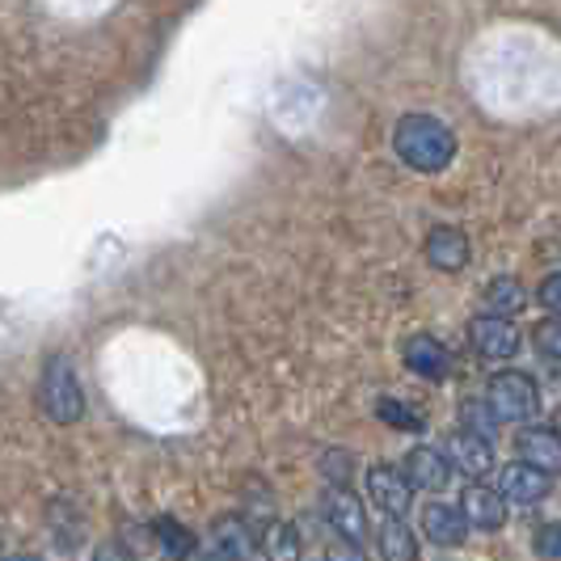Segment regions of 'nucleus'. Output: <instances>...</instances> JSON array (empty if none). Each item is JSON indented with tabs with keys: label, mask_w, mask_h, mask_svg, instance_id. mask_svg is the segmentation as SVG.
<instances>
[{
	"label": "nucleus",
	"mask_w": 561,
	"mask_h": 561,
	"mask_svg": "<svg viewBox=\"0 0 561 561\" xmlns=\"http://www.w3.org/2000/svg\"><path fill=\"white\" fill-rule=\"evenodd\" d=\"M397 157L419 173H439L456 157V136L448 123H439L435 114H405L393 127Z\"/></svg>",
	"instance_id": "f257e3e1"
},
{
	"label": "nucleus",
	"mask_w": 561,
	"mask_h": 561,
	"mask_svg": "<svg viewBox=\"0 0 561 561\" xmlns=\"http://www.w3.org/2000/svg\"><path fill=\"white\" fill-rule=\"evenodd\" d=\"M38 405L43 414L59 426L77 422L84 414V393H81V380H77V367L68 355H51L47 367H43V380H38Z\"/></svg>",
	"instance_id": "f03ea898"
},
{
	"label": "nucleus",
	"mask_w": 561,
	"mask_h": 561,
	"mask_svg": "<svg viewBox=\"0 0 561 561\" xmlns=\"http://www.w3.org/2000/svg\"><path fill=\"white\" fill-rule=\"evenodd\" d=\"M485 405H490V414L503 422H528L540 410V393H536L533 376H524V371H499L494 380H490V393H485Z\"/></svg>",
	"instance_id": "7ed1b4c3"
},
{
	"label": "nucleus",
	"mask_w": 561,
	"mask_h": 561,
	"mask_svg": "<svg viewBox=\"0 0 561 561\" xmlns=\"http://www.w3.org/2000/svg\"><path fill=\"white\" fill-rule=\"evenodd\" d=\"M367 494H371V503L380 506L385 519H401L405 524L410 503H414V490L405 485L401 469H393V465H371L367 469Z\"/></svg>",
	"instance_id": "20e7f679"
},
{
	"label": "nucleus",
	"mask_w": 561,
	"mask_h": 561,
	"mask_svg": "<svg viewBox=\"0 0 561 561\" xmlns=\"http://www.w3.org/2000/svg\"><path fill=\"white\" fill-rule=\"evenodd\" d=\"M515 451H519V465H528L545 478H561V439L549 426H524L515 435Z\"/></svg>",
	"instance_id": "39448f33"
},
{
	"label": "nucleus",
	"mask_w": 561,
	"mask_h": 561,
	"mask_svg": "<svg viewBox=\"0 0 561 561\" xmlns=\"http://www.w3.org/2000/svg\"><path fill=\"white\" fill-rule=\"evenodd\" d=\"M456 511L465 515L469 528H481V533H499L506 524V503L499 499V490H490V485H481V481H469V485H465Z\"/></svg>",
	"instance_id": "423d86ee"
},
{
	"label": "nucleus",
	"mask_w": 561,
	"mask_h": 561,
	"mask_svg": "<svg viewBox=\"0 0 561 561\" xmlns=\"http://www.w3.org/2000/svg\"><path fill=\"white\" fill-rule=\"evenodd\" d=\"M401 478L410 490H426V494H439L444 485L451 481V469L448 460H444V451L435 448H410L405 451V460H401Z\"/></svg>",
	"instance_id": "0eeeda50"
},
{
	"label": "nucleus",
	"mask_w": 561,
	"mask_h": 561,
	"mask_svg": "<svg viewBox=\"0 0 561 561\" xmlns=\"http://www.w3.org/2000/svg\"><path fill=\"white\" fill-rule=\"evenodd\" d=\"M444 460H448V469L465 473V478H485L494 469V444H485L469 431H456L444 444Z\"/></svg>",
	"instance_id": "6e6552de"
},
{
	"label": "nucleus",
	"mask_w": 561,
	"mask_h": 561,
	"mask_svg": "<svg viewBox=\"0 0 561 561\" xmlns=\"http://www.w3.org/2000/svg\"><path fill=\"white\" fill-rule=\"evenodd\" d=\"M422 253H426V262H431L435 271H444V275H460V271L469 266V237H465L460 228L439 225V228H431V232H426Z\"/></svg>",
	"instance_id": "1a4fd4ad"
},
{
	"label": "nucleus",
	"mask_w": 561,
	"mask_h": 561,
	"mask_svg": "<svg viewBox=\"0 0 561 561\" xmlns=\"http://www.w3.org/2000/svg\"><path fill=\"white\" fill-rule=\"evenodd\" d=\"M469 342L481 359H511L519 351V330L499 317H473L469 321Z\"/></svg>",
	"instance_id": "9d476101"
},
{
	"label": "nucleus",
	"mask_w": 561,
	"mask_h": 561,
	"mask_svg": "<svg viewBox=\"0 0 561 561\" xmlns=\"http://www.w3.org/2000/svg\"><path fill=\"white\" fill-rule=\"evenodd\" d=\"M325 515H330L334 533L342 536L351 549H359V545L367 540V511H364V503L355 499V490H330Z\"/></svg>",
	"instance_id": "9b49d317"
},
{
	"label": "nucleus",
	"mask_w": 561,
	"mask_h": 561,
	"mask_svg": "<svg viewBox=\"0 0 561 561\" xmlns=\"http://www.w3.org/2000/svg\"><path fill=\"white\" fill-rule=\"evenodd\" d=\"M549 490H553V478L536 473V469L519 465V460H515V465H506V469H499V499H503V503L533 506V503H540Z\"/></svg>",
	"instance_id": "f8f14e48"
},
{
	"label": "nucleus",
	"mask_w": 561,
	"mask_h": 561,
	"mask_svg": "<svg viewBox=\"0 0 561 561\" xmlns=\"http://www.w3.org/2000/svg\"><path fill=\"white\" fill-rule=\"evenodd\" d=\"M401 355H405V367H410L414 376H422V380H444L451 371V351L431 334H414L405 342Z\"/></svg>",
	"instance_id": "ddd939ff"
},
{
	"label": "nucleus",
	"mask_w": 561,
	"mask_h": 561,
	"mask_svg": "<svg viewBox=\"0 0 561 561\" xmlns=\"http://www.w3.org/2000/svg\"><path fill=\"white\" fill-rule=\"evenodd\" d=\"M422 533L431 536L435 545H444V549L448 545L456 549V545L469 540V524H465V515L451 503H426L422 506Z\"/></svg>",
	"instance_id": "4468645a"
},
{
	"label": "nucleus",
	"mask_w": 561,
	"mask_h": 561,
	"mask_svg": "<svg viewBox=\"0 0 561 561\" xmlns=\"http://www.w3.org/2000/svg\"><path fill=\"white\" fill-rule=\"evenodd\" d=\"M211 553L232 558V561H250L253 558L250 524H245V519H237V515H220V519L211 524Z\"/></svg>",
	"instance_id": "2eb2a0df"
},
{
	"label": "nucleus",
	"mask_w": 561,
	"mask_h": 561,
	"mask_svg": "<svg viewBox=\"0 0 561 561\" xmlns=\"http://www.w3.org/2000/svg\"><path fill=\"white\" fill-rule=\"evenodd\" d=\"M524 305H528V291H524V283L511 279V275H499V279H490L481 287V317L506 321L511 312H519Z\"/></svg>",
	"instance_id": "dca6fc26"
},
{
	"label": "nucleus",
	"mask_w": 561,
	"mask_h": 561,
	"mask_svg": "<svg viewBox=\"0 0 561 561\" xmlns=\"http://www.w3.org/2000/svg\"><path fill=\"white\" fill-rule=\"evenodd\" d=\"M376 549H380V561H419V540H414V533L401 519H385L380 524Z\"/></svg>",
	"instance_id": "f3484780"
},
{
	"label": "nucleus",
	"mask_w": 561,
	"mask_h": 561,
	"mask_svg": "<svg viewBox=\"0 0 561 561\" xmlns=\"http://www.w3.org/2000/svg\"><path fill=\"white\" fill-rule=\"evenodd\" d=\"M262 553H266V561L300 558V533H296V524H271L266 536H262Z\"/></svg>",
	"instance_id": "a211bd4d"
},
{
	"label": "nucleus",
	"mask_w": 561,
	"mask_h": 561,
	"mask_svg": "<svg viewBox=\"0 0 561 561\" xmlns=\"http://www.w3.org/2000/svg\"><path fill=\"white\" fill-rule=\"evenodd\" d=\"M460 422H465V431L469 435H478V439H494V431H499V419L490 414V405L485 401H478V397H465L460 401Z\"/></svg>",
	"instance_id": "6ab92c4d"
},
{
	"label": "nucleus",
	"mask_w": 561,
	"mask_h": 561,
	"mask_svg": "<svg viewBox=\"0 0 561 561\" xmlns=\"http://www.w3.org/2000/svg\"><path fill=\"white\" fill-rule=\"evenodd\" d=\"M157 536H161V549H165L169 561L186 558V553L195 549V536L186 533L178 519H157Z\"/></svg>",
	"instance_id": "aec40b11"
},
{
	"label": "nucleus",
	"mask_w": 561,
	"mask_h": 561,
	"mask_svg": "<svg viewBox=\"0 0 561 561\" xmlns=\"http://www.w3.org/2000/svg\"><path fill=\"white\" fill-rule=\"evenodd\" d=\"M376 419L389 422V426H401V431H422L426 419L414 414L405 401H397V397H380V405H376Z\"/></svg>",
	"instance_id": "412c9836"
},
{
	"label": "nucleus",
	"mask_w": 561,
	"mask_h": 561,
	"mask_svg": "<svg viewBox=\"0 0 561 561\" xmlns=\"http://www.w3.org/2000/svg\"><path fill=\"white\" fill-rule=\"evenodd\" d=\"M533 342H536V351H540L545 359H561V321H558V317L540 321V325L533 330Z\"/></svg>",
	"instance_id": "4be33fe9"
},
{
	"label": "nucleus",
	"mask_w": 561,
	"mask_h": 561,
	"mask_svg": "<svg viewBox=\"0 0 561 561\" xmlns=\"http://www.w3.org/2000/svg\"><path fill=\"white\" fill-rule=\"evenodd\" d=\"M321 465H325V481H330L334 490H346L351 473H346L342 465H351V456H346V451H325V460H321Z\"/></svg>",
	"instance_id": "5701e85b"
},
{
	"label": "nucleus",
	"mask_w": 561,
	"mask_h": 561,
	"mask_svg": "<svg viewBox=\"0 0 561 561\" xmlns=\"http://www.w3.org/2000/svg\"><path fill=\"white\" fill-rule=\"evenodd\" d=\"M536 300L545 305V312H549V317H558V321H561V275H549V279L540 283Z\"/></svg>",
	"instance_id": "b1692460"
},
{
	"label": "nucleus",
	"mask_w": 561,
	"mask_h": 561,
	"mask_svg": "<svg viewBox=\"0 0 561 561\" xmlns=\"http://www.w3.org/2000/svg\"><path fill=\"white\" fill-rule=\"evenodd\" d=\"M536 553H540L545 561L561 558V524L558 528L549 524V528H540V533H536Z\"/></svg>",
	"instance_id": "393cba45"
},
{
	"label": "nucleus",
	"mask_w": 561,
	"mask_h": 561,
	"mask_svg": "<svg viewBox=\"0 0 561 561\" xmlns=\"http://www.w3.org/2000/svg\"><path fill=\"white\" fill-rule=\"evenodd\" d=\"M93 561H136V553H131V549H123L118 540H106V545H98Z\"/></svg>",
	"instance_id": "a878e982"
},
{
	"label": "nucleus",
	"mask_w": 561,
	"mask_h": 561,
	"mask_svg": "<svg viewBox=\"0 0 561 561\" xmlns=\"http://www.w3.org/2000/svg\"><path fill=\"white\" fill-rule=\"evenodd\" d=\"M330 561H359V549H351V545L342 540V545H334V549H330Z\"/></svg>",
	"instance_id": "bb28decb"
},
{
	"label": "nucleus",
	"mask_w": 561,
	"mask_h": 561,
	"mask_svg": "<svg viewBox=\"0 0 561 561\" xmlns=\"http://www.w3.org/2000/svg\"><path fill=\"white\" fill-rule=\"evenodd\" d=\"M549 431H553V435H558V439H561V410H558V414H553V426H549Z\"/></svg>",
	"instance_id": "cd10ccee"
},
{
	"label": "nucleus",
	"mask_w": 561,
	"mask_h": 561,
	"mask_svg": "<svg viewBox=\"0 0 561 561\" xmlns=\"http://www.w3.org/2000/svg\"><path fill=\"white\" fill-rule=\"evenodd\" d=\"M198 561H232V558H220V553H211V549H207V553H203Z\"/></svg>",
	"instance_id": "c85d7f7f"
},
{
	"label": "nucleus",
	"mask_w": 561,
	"mask_h": 561,
	"mask_svg": "<svg viewBox=\"0 0 561 561\" xmlns=\"http://www.w3.org/2000/svg\"><path fill=\"white\" fill-rule=\"evenodd\" d=\"M0 561H38V558H26V553H13V558H0Z\"/></svg>",
	"instance_id": "c756f323"
}]
</instances>
